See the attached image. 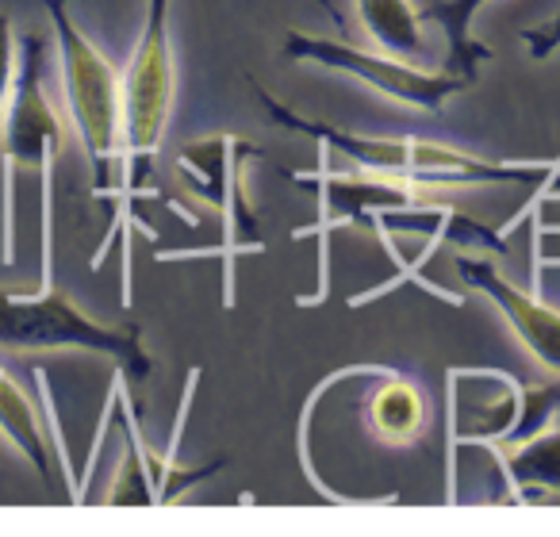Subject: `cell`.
<instances>
[{
  "label": "cell",
  "mask_w": 560,
  "mask_h": 537,
  "mask_svg": "<svg viewBox=\"0 0 560 537\" xmlns=\"http://www.w3.org/2000/svg\"><path fill=\"white\" fill-rule=\"evenodd\" d=\"M55 20L58 62H62V93L66 112L85 147L89 170H93V196L108 203V238L101 242L93 257V269H101L104 254L112 246V231L131 226L124 200V73L101 55L93 39L73 24L70 0H43Z\"/></svg>",
  "instance_id": "cell-1"
},
{
  "label": "cell",
  "mask_w": 560,
  "mask_h": 537,
  "mask_svg": "<svg viewBox=\"0 0 560 537\" xmlns=\"http://www.w3.org/2000/svg\"><path fill=\"white\" fill-rule=\"evenodd\" d=\"M43 55L47 43L39 35L24 39V58H20L16 89L12 104L0 124V162H4V254L0 261H16V177L35 173L39 177V208H43V284H55V154L62 150L66 127L58 119L55 104L43 89Z\"/></svg>",
  "instance_id": "cell-2"
},
{
  "label": "cell",
  "mask_w": 560,
  "mask_h": 537,
  "mask_svg": "<svg viewBox=\"0 0 560 537\" xmlns=\"http://www.w3.org/2000/svg\"><path fill=\"white\" fill-rule=\"evenodd\" d=\"M261 108L280 127H289L296 135H307L319 147L338 150L353 165L369 173H388V177H407L419 185H534L541 180L545 165H511V162H488V157H472L465 150L442 147L430 139H376V135H358L346 127H330L319 119L300 116L296 108L280 104L272 93L254 85Z\"/></svg>",
  "instance_id": "cell-3"
},
{
  "label": "cell",
  "mask_w": 560,
  "mask_h": 537,
  "mask_svg": "<svg viewBox=\"0 0 560 537\" xmlns=\"http://www.w3.org/2000/svg\"><path fill=\"white\" fill-rule=\"evenodd\" d=\"M0 350L9 353H47V350H85L112 358L119 373L135 384H147L154 373V353L142 342L139 323L108 327L85 315L62 289H39V296L0 289Z\"/></svg>",
  "instance_id": "cell-4"
},
{
  "label": "cell",
  "mask_w": 560,
  "mask_h": 537,
  "mask_svg": "<svg viewBox=\"0 0 560 537\" xmlns=\"http://www.w3.org/2000/svg\"><path fill=\"white\" fill-rule=\"evenodd\" d=\"M173 0H147V24L124 70V200L131 215L135 200L147 192L150 170L162 150L165 127L177 96V66L170 39ZM135 219V215H131Z\"/></svg>",
  "instance_id": "cell-5"
},
{
  "label": "cell",
  "mask_w": 560,
  "mask_h": 537,
  "mask_svg": "<svg viewBox=\"0 0 560 537\" xmlns=\"http://www.w3.org/2000/svg\"><path fill=\"white\" fill-rule=\"evenodd\" d=\"M261 157V150L249 147L238 135H208L192 139L177 150V173L208 208H215L223 223V257H226V281H223V304H234V254L238 249H261L254 242L257 223L246 203V162Z\"/></svg>",
  "instance_id": "cell-6"
},
{
  "label": "cell",
  "mask_w": 560,
  "mask_h": 537,
  "mask_svg": "<svg viewBox=\"0 0 560 537\" xmlns=\"http://www.w3.org/2000/svg\"><path fill=\"white\" fill-rule=\"evenodd\" d=\"M284 58L327 66V70H335V73H350V78H358L361 85H369L373 93L388 96L399 108L427 112V116H438V112L445 108V101H453L457 93L476 85V81L460 78V73H453V70L427 73V70H415V66L399 62L396 55H376V50L350 47V43H342V39H323V35H304V32L284 35Z\"/></svg>",
  "instance_id": "cell-7"
},
{
  "label": "cell",
  "mask_w": 560,
  "mask_h": 537,
  "mask_svg": "<svg viewBox=\"0 0 560 537\" xmlns=\"http://www.w3.org/2000/svg\"><path fill=\"white\" fill-rule=\"evenodd\" d=\"M457 273L468 289L483 292V296L503 312L514 338L526 346V353L537 365H545L549 373H560V312L557 307L541 304L537 296L522 292L518 284L506 281L495 265L483 261V257H460Z\"/></svg>",
  "instance_id": "cell-8"
},
{
  "label": "cell",
  "mask_w": 560,
  "mask_h": 537,
  "mask_svg": "<svg viewBox=\"0 0 560 537\" xmlns=\"http://www.w3.org/2000/svg\"><path fill=\"white\" fill-rule=\"evenodd\" d=\"M506 480L514 488V499L522 503H560V422L552 430L506 442L499 450Z\"/></svg>",
  "instance_id": "cell-9"
},
{
  "label": "cell",
  "mask_w": 560,
  "mask_h": 537,
  "mask_svg": "<svg viewBox=\"0 0 560 537\" xmlns=\"http://www.w3.org/2000/svg\"><path fill=\"white\" fill-rule=\"evenodd\" d=\"M0 437L12 442V450L43 476V480H55V465H50V442L47 430H43V415L35 407L32 392L0 365Z\"/></svg>",
  "instance_id": "cell-10"
},
{
  "label": "cell",
  "mask_w": 560,
  "mask_h": 537,
  "mask_svg": "<svg viewBox=\"0 0 560 537\" xmlns=\"http://www.w3.org/2000/svg\"><path fill=\"white\" fill-rule=\"evenodd\" d=\"M365 419H369V430H373L384 445H411V442H419L422 430H427L430 407H427V396H422L411 381L392 376V381H384L381 388L369 396Z\"/></svg>",
  "instance_id": "cell-11"
},
{
  "label": "cell",
  "mask_w": 560,
  "mask_h": 537,
  "mask_svg": "<svg viewBox=\"0 0 560 537\" xmlns=\"http://www.w3.org/2000/svg\"><path fill=\"white\" fill-rule=\"evenodd\" d=\"M483 4L488 0H434V4L422 9V20H434L445 32V43H450L445 70L460 73L468 81L480 78V66L491 62V50L480 39H472V20L480 16Z\"/></svg>",
  "instance_id": "cell-12"
},
{
  "label": "cell",
  "mask_w": 560,
  "mask_h": 537,
  "mask_svg": "<svg viewBox=\"0 0 560 537\" xmlns=\"http://www.w3.org/2000/svg\"><path fill=\"white\" fill-rule=\"evenodd\" d=\"M116 392H119V427H124V465L116 468V480H112L104 503L108 506H158L154 476L147 465V450H142V437L135 430V411L124 399V373L116 369Z\"/></svg>",
  "instance_id": "cell-13"
},
{
  "label": "cell",
  "mask_w": 560,
  "mask_h": 537,
  "mask_svg": "<svg viewBox=\"0 0 560 537\" xmlns=\"http://www.w3.org/2000/svg\"><path fill=\"white\" fill-rule=\"evenodd\" d=\"M361 24L369 39L396 58H411L422 50V12L411 9V0H358Z\"/></svg>",
  "instance_id": "cell-14"
},
{
  "label": "cell",
  "mask_w": 560,
  "mask_h": 537,
  "mask_svg": "<svg viewBox=\"0 0 560 537\" xmlns=\"http://www.w3.org/2000/svg\"><path fill=\"white\" fill-rule=\"evenodd\" d=\"M16 32H12V16L0 12V124H4V112L12 104V89H16Z\"/></svg>",
  "instance_id": "cell-15"
},
{
  "label": "cell",
  "mask_w": 560,
  "mask_h": 537,
  "mask_svg": "<svg viewBox=\"0 0 560 537\" xmlns=\"http://www.w3.org/2000/svg\"><path fill=\"white\" fill-rule=\"evenodd\" d=\"M522 43H526V50H529L534 62H545L552 50H560V12L545 20V24L526 27V32H522Z\"/></svg>",
  "instance_id": "cell-16"
},
{
  "label": "cell",
  "mask_w": 560,
  "mask_h": 537,
  "mask_svg": "<svg viewBox=\"0 0 560 537\" xmlns=\"http://www.w3.org/2000/svg\"><path fill=\"white\" fill-rule=\"evenodd\" d=\"M315 4H319V9H323V12H327V16H330V20H335V27H338V32H342V35H346V16H342V9H338L335 0H315Z\"/></svg>",
  "instance_id": "cell-17"
}]
</instances>
